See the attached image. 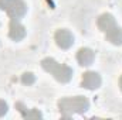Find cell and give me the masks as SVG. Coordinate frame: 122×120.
Wrapping results in <instances>:
<instances>
[{
    "label": "cell",
    "instance_id": "cell-1",
    "mask_svg": "<svg viewBox=\"0 0 122 120\" xmlns=\"http://www.w3.org/2000/svg\"><path fill=\"white\" fill-rule=\"evenodd\" d=\"M57 106L62 117H71L72 115L85 113L90 109V100L85 96H67L61 97Z\"/></svg>",
    "mask_w": 122,
    "mask_h": 120
},
{
    "label": "cell",
    "instance_id": "cell-2",
    "mask_svg": "<svg viewBox=\"0 0 122 120\" xmlns=\"http://www.w3.org/2000/svg\"><path fill=\"white\" fill-rule=\"evenodd\" d=\"M98 28L105 34V38L114 44V45H122V28L117 24V20L112 14L104 13L97 20Z\"/></svg>",
    "mask_w": 122,
    "mask_h": 120
},
{
    "label": "cell",
    "instance_id": "cell-3",
    "mask_svg": "<svg viewBox=\"0 0 122 120\" xmlns=\"http://www.w3.org/2000/svg\"><path fill=\"white\" fill-rule=\"evenodd\" d=\"M41 68L46 72H48L50 75H53L61 83H68L74 75V71L71 66H68L65 64H60L54 58H50V57L41 60Z\"/></svg>",
    "mask_w": 122,
    "mask_h": 120
},
{
    "label": "cell",
    "instance_id": "cell-4",
    "mask_svg": "<svg viewBox=\"0 0 122 120\" xmlns=\"http://www.w3.org/2000/svg\"><path fill=\"white\" fill-rule=\"evenodd\" d=\"M0 10L6 11L10 18L21 20L27 13V3L24 0H0Z\"/></svg>",
    "mask_w": 122,
    "mask_h": 120
},
{
    "label": "cell",
    "instance_id": "cell-5",
    "mask_svg": "<svg viewBox=\"0 0 122 120\" xmlns=\"http://www.w3.org/2000/svg\"><path fill=\"white\" fill-rule=\"evenodd\" d=\"M101 83H102V79H101L99 74H97L94 71H88V72L82 74V78H81V86L82 88L88 90H95L101 86Z\"/></svg>",
    "mask_w": 122,
    "mask_h": 120
},
{
    "label": "cell",
    "instance_id": "cell-6",
    "mask_svg": "<svg viewBox=\"0 0 122 120\" xmlns=\"http://www.w3.org/2000/svg\"><path fill=\"white\" fill-rule=\"evenodd\" d=\"M54 40H56V44L60 47L61 50H68L74 44V35H72V32L65 30V28H60V30L56 31Z\"/></svg>",
    "mask_w": 122,
    "mask_h": 120
},
{
    "label": "cell",
    "instance_id": "cell-7",
    "mask_svg": "<svg viewBox=\"0 0 122 120\" xmlns=\"http://www.w3.org/2000/svg\"><path fill=\"white\" fill-rule=\"evenodd\" d=\"M9 37L19 42L26 37V27L20 23V20L16 18H10V24H9Z\"/></svg>",
    "mask_w": 122,
    "mask_h": 120
},
{
    "label": "cell",
    "instance_id": "cell-8",
    "mask_svg": "<svg viewBox=\"0 0 122 120\" xmlns=\"http://www.w3.org/2000/svg\"><path fill=\"white\" fill-rule=\"evenodd\" d=\"M95 60V52L92 51L91 48H80L77 52V61L81 66H90Z\"/></svg>",
    "mask_w": 122,
    "mask_h": 120
},
{
    "label": "cell",
    "instance_id": "cell-9",
    "mask_svg": "<svg viewBox=\"0 0 122 120\" xmlns=\"http://www.w3.org/2000/svg\"><path fill=\"white\" fill-rule=\"evenodd\" d=\"M16 109L20 112L21 117H24V119H41L43 117V115L37 109H27L21 102L16 103Z\"/></svg>",
    "mask_w": 122,
    "mask_h": 120
},
{
    "label": "cell",
    "instance_id": "cell-10",
    "mask_svg": "<svg viewBox=\"0 0 122 120\" xmlns=\"http://www.w3.org/2000/svg\"><path fill=\"white\" fill-rule=\"evenodd\" d=\"M21 82H23L24 85L30 86V85H33V83L36 82V75L31 74V72H26V74H23V75H21Z\"/></svg>",
    "mask_w": 122,
    "mask_h": 120
},
{
    "label": "cell",
    "instance_id": "cell-11",
    "mask_svg": "<svg viewBox=\"0 0 122 120\" xmlns=\"http://www.w3.org/2000/svg\"><path fill=\"white\" fill-rule=\"evenodd\" d=\"M7 110H9L7 103H6L4 100H1V99H0V117H3V116L7 113Z\"/></svg>",
    "mask_w": 122,
    "mask_h": 120
},
{
    "label": "cell",
    "instance_id": "cell-12",
    "mask_svg": "<svg viewBox=\"0 0 122 120\" xmlns=\"http://www.w3.org/2000/svg\"><path fill=\"white\" fill-rule=\"evenodd\" d=\"M119 88H121V90H122V75H121V78H119Z\"/></svg>",
    "mask_w": 122,
    "mask_h": 120
}]
</instances>
